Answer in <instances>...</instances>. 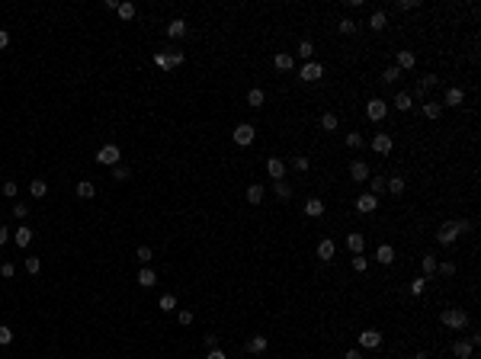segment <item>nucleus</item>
<instances>
[{
	"label": "nucleus",
	"mask_w": 481,
	"mask_h": 359,
	"mask_svg": "<svg viewBox=\"0 0 481 359\" xmlns=\"http://www.w3.org/2000/svg\"><path fill=\"white\" fill-rule=\"evenodd\" d=\"M119 157H122V151H119L115 145H103V148L96 151V164H106V167H115V164H119Z\"/></svg>",
	"instance_id": "f257e3e1"
},
{
	"label": "nucleus",
	"mask_w": 481,
	"mask_h": 359,
	"mask_svg": "<svg viewBox=\"0 0 481 359\" xmlns=\"http://www.w3.org/2000/svg\"><path fill=\"white\" fill-rule=\"evenodd\" d=\"M366 115L372 119V122H382L385 115H388V103H385V99H369L366 103Z\"/></svg>",
	"instance_id": "f03ea898"
},
{
	"label": "nucleus",
	"mask_w": 481,
	"mask_h": 359,
	"mask_svg": "<svg viewBox=\"0 0 481 359\" xmlns=\"http://www.w3.org/2000/svg\"><path fill=\"white\" fill-rule=\"evenodd\" d=\"M443 324H446V327H465V324H468V314L462 311V308H449V311H443Z\"/></svg>",
	"instance_id": "7ed1b4c3"
},
{
	"label": "nucleus",
	"mask_w": 481,
	"mask_h": 359,
	"mask_svg": "<svg viewBox=\"0 0 481 359\" xmlns=\"http://www.w3.org/2000/svg\"><path fill=\"white\" fill-rule=\"evenodd\" d=\"M154 64H157L160 71H170V68H176V64H183V52H176V55L157 52V55H154Z\"/></svg>",
	"instance_id": "20e7f679"
},
{
	"label": "nucleus",
	"mask_w": 481,
	"mask_h": 359,
	"mask_svg": "<svg viewBox=\"0 0 481 359\" xmlns=\"http://www.w3.org/2000/svg\"><path fill=\"white\" fill-rule=\"evenodd\" d=\"M253 135H257V129H253V125H237V129H234V145H241V148H247V145H250V141H253Z\"/></svg>",
	"instance_id": "39448f33"
},
{
	"label": "nucleus",
	"mask_w": 481,
	"mask_h": 359,
	"mask_svg": "<svg viewBox=\"0 0 481 359\" xmlns=\"http://www.w3.org/2000/svg\"><path fill=\"white\" fill-rule=\"evenodd\" d=\"M456 237H459V231H456V222H446L443 228L436 231V241H440V244H456Z\"/></svg>",
	"instance_id": "423d86ee"
},
{
	"label": "nucleus",
	"mask_w": 481,
	"mask_h": 359,
	"mask_svg": "<svg viewBox=\"0 0 481 359\" xmlns=\"http://www.w3.org/2000/svg\"><path fill=\"white\" fill-rule=\"evenodd\" d=\"M379 343H382V334H379V330H363V334H359V346H363V350H375Z\"/></svg>",
	"instance_id": "0eeeda50"
},
{
	"label": "nucleus",
	"mask_w": 481,
	"mask_h": 359,
	"mask_svg": "<svg viewBox=\"0 0 481 359\" xmlns=\"http://www.w3.org/2000/svg\"><path fill=\"white\" fill-rule=\"evenodd\" d=\"M321 74H324V68H321L318 61H305V64H302V71H298V77H302V80H318Z\"/></svg>",
	"instance_id": "6e6552de"
},
{
	"label": "nucleus",
	"mask_w": 481,
	"mask_h": 359,
	"mask_svg": "<svg viewBox=\"0 0 481 359\" xmlns=\"http://www.w3.org/2000/svg\"><path fill=\"white\" fill-rule=\"evenodd\" d=\"M375 206H379V199H375V196H372V192H363V196H359V199H356V208H359V212H363V215H369V212H375Z\"/></svg>",
	"instance_id": "1a4fd4ad"
},
{
	"label": "nucleus",
	"mask_w": 481,
	"mask_h": 359,
	"mask_svg": "<svg viewBox=\"0 0 481 359\" xmlns=\"http://www.w3.org/2000/svg\"><path fill=\"white\" fill-rule=\"evenodd\" d=\"M391 145H395V141H391V135H385V132H379V135L372 138L375 154H388V151H391Z\"/></svg>",
	"instance_id": "9d476101"
},
{
	"label": "nucleus",
	"mask_w": 481,
	"mask_h": 359,
	"mask_svg": "<svg viewBox=\"0 0 481 359\" xmlns=\"http://www.w3.org/2000/svg\"><path fill=\"white\" fill-rule=\"evenodd\" d=\"M350 176L356 180V183L369 180V164H366V161H353V164H350Z\"/></svg>",
	"instance_id": "9b49d317"
},
{
	"label": "nucleus",
	"mask_w": 481,
	"mask_h": 359,
	"mask_svg": "<svg viewBox=\"0 0 481 359\" xmlns=\"http://www.w3.org/2000/svg\"><path fill=\"white\" fill-rule=\"evenodd\" d=\"M267 173L273 176V180H283V176H286V164L279 161V157H269V161H267Z\"/></svg>",
	"instance_id": "f8f14e48"
},
{
	"label": "nucleus",
	"mask_w": 481,
	"mask_h": 359,
	"mask_svg": "<svg viewBox=\"0 0 481 359\" xmlns=\"http://www.w3.org/2000/svg\"><path fill=\"white\" fill-rule=\"evenodd\" d=\"M334 253H337L334 241H330V237H324V241L318 244V257H321V260H334Z\"/></svg>",
	"instance_id": "ddd939ff"
},
{
	"label": "nucleus",
	"mask_w": 481,
	"mask_h": 359,
	"mask_svg": "<svg viewBox=\"0 0 481 359\" xmlns=\"http://www.w3.org/2000/svg\"><path fill=\"white\" fill-rule=\"evenodd\" d=\"M375 260L385 263V266H388V263H395V247H391V244H382L379 250H375Z\"/></svg>",
	"instance_id": "4468645a"
},
{
	"label": "nucleus",
	"mask_w": 481,
	"mask_h": 359,
	"mask_svg": "<svg viewBox=\"0 0 481 359\" xmlns=\"http://www.w3.org/2000/svg\"><path fill=\"white\" fill-rule=\"evenodd\" d=\"M414 64H417V58H414V52H398V71H411Z\"/></svg>",
	"instance_id": "2eb2a0df"
},
{
	"label": "nucleus",
	"mask_w": 481,
	"mask_h": 359,
	"mask_svg": "<svg viewBox=\"0 0 481 359\" xmlns=\"http://www.w3.org/2000/svg\"><path fill=\"white\" fill-rule=\"evenodd\" d=\"M462 99H465L462 87H449V90H446V106H462Z\"/></svg>",
	"instance_id": "dca6fc26"
},
{
	"label": "nucleus",
	"mask_w": 481,
	"mask_h": 359,
	"mask_svg": "<svg viewBox=\"0 0 481 359\" xmlns=\"http://www.w3.org/2000/svg\"><path fill=\"white\" fill-rule=\"evenodd\" d=\"M305 215L321 218V215H324V202H321V199H308V202H305Z\"/></svg>",
	"instance_id": "f3484780"
},
{
	"label": "nucleus",
	"mask_w": 481,
	"mask_h": 359,
	"mask_svg": "<svg viewBox=\"0 0 481 359\" xmlns=\"http://www.w3.org/2000/svg\"><path fill=\"white\" fill-rule=\"evenodd\" d=\"M167 36H170V38L186 36V23H183V19H170V23H167Z\"/></svg>",
	"instance_id": "a211bd4d"
},
{
	"label": "nucleus",
	"mask_w": 481,
	"mask_h": 359,
	"mask_svg": "<svg viewBox=\"0 0 481 359\" xmlns=\"http://www.w3.org/2000/svg\"><path fill=\"white\" fill-rule=\"evenodd\" d=\"M385 186H388L391 196H401V192H404V176H388V180H385Z\"/></svg>",
	"instance_id": "6ab92c4d"
},
{
	"label": "nucleus",
	"mask_w": 481,
	"mask_h": 359,
	"mask_svg": "<svg viewBox=\"0 0 481 359\" xmlns=\"http://www.w3.org/2000/svg\"><path fill=\"white\" fill-rule=\"evenodd\" d=\"M154 283H157V276H154V269H151V266H145L141 273H138V285H145V289H151Z\"/></svg>",
	"instance_id": "aec40b11"
},
{
	"label": "nucleus",
	"mask_w": 481,
	"mask_h": 359,
	"mask_svg": "<svg viewBox=\"0 0 481 359\" xmlns=\"http://www.w3.org/2000/svg\"><path fill=\"white\" fill-rule=\"evenodd\" d=\"M346 247H350L353 253H363L366 241H363V234H356V231H353V234H346Z\"/></svg>",
	"instance_id": "412c9836"
},
{
	"label": "nucleus",
	"mask_w": 481,
	"mask_h": 359,
	"mask_svg": "<svg viewBox=\"0 0 481 359\" xmlns=\"http://www.w3.org/2000/svg\"><path fill=\"white\" fill-rule=\"evenodd\" d=\"M472 350H475V346L468 343V340H456V346H452V353H456L459 359H468V356H472Z\"/></svg>",
	"instance_id": "4be33fe9"
},
{
	"label": "nucleus",
	"mask_w": 481,
	"mask_h": 359,
	"mask_svg": "<svg viewBox=\"0 0 481 359\" xmlns=\"http://www.w3.org/2000/svg\"><path fill=\"white\" fill-rule=\"evenodd\" d=\"M273 192L279 199H292V186L286 183V180H273Z\"/></svg>",
	"instance_id": "5701e85b"
},
{
	"label": "nucleus",
	"mask_w": 481,
	"mask_h": 359,
	"mask_svg": "<svg viewBox=\"0 0 481 359\" xmlns=\"http://www.w3.org/2000/svg\"><path fill=\"white\" fill-rule=\"evenodd\" d=\"M423 115H427V119H440V115H443V103H423Z\"/></svg>",
	"instance_id": "b1692460"
},
{
	"label": "nucleus",
	"mask_w": 481,
	"mask_h": 359,
	"mask_svg": "<svg viewBox=\"0 0 481 359\" xmlns=\"http://www.w3.org/2000/svg\"><path fill=\"white\" fill-rule=\"evenodd\" d=\"M273 64H276L279 71H292V68H295V61H292V55H283V52H279V55L273 58Z\"/></svg>",
	"instance_id": "393cba45"
},
{
	"label": "nucleus",
	"mask_w": 481,
	"mask_h": 359,
	"mask_svg": "<svg viewBox=\"0 0 481 359\" xmlns=\"http://www.w3.org/2000/svg\"><path fill=\"white\" fill-rule=\"evenodd\" d=\"M247 202H253V206L263 202V186H260V183H253L250 189H247Z\"/></svg>",
	"instance_id": "a878e982"
},
{
	"label": "nucleus",
	"mask_w": 481,
	"mask_h": 359,
	"mask_svg": "<svg viewBox=\"0 0 481 359\" xmlns=\"http://www.w3.org/2000/svg\"><path fill=\"white\" fill-rule=\"evenodd\" d=\"M13 241H16V244H19V247H26V244H29V241H32V231L26 228V225H23V228H16Z\"/></svg>",
	"instance_id": "bb28decb"
},
{
	"label": "nucleus",
	"mask_w": 481,
	"mask_h": 359,
	"mask_svg": "<svg viewBox=\"0 0 481 359\" xmlns=\"http://www.w3.org/2000/svg\"><path fill=\"white\" fill-rule=\"evenodd\" d=\"M29 192H32L36 199H42V196L48 192V183H45V180H32V183H29Z\"/></svg>",
	"instance_id": "cd10ccee"
},
{
	"label": "nucleus",
	"mask_w": 481,
	"mask_h": 359,
	"mask_svg": "<svg viewBox=\"0 0 481 359\" xmlns=\"http://www.w3.org/2000/svg\"><path fill=\"white\" fill-rule=\"evenodd\" d=\"M93 192H96V189H93L90 180H80V183H77V196H80V199H93Z\"/></svg>",
	"instance_id": "c85d7f7f"
},
{
	"label": "nucleus",
	"mask_w": 481,
	"mask_h": 359,
	"mask_svg": "<svg viewBox=\"0 0 481 359\" xmlns=\"http://www.w3.org/2000/svg\"><path fill=\"white\" fill-rule=\"evenodd\" d=\"M247 350H250V353H263V350H267V337H250V343H247Z\"/></svg>",
	"instance_id": "c756f323"
},
{
	"label": "nucleus",
	"mask_w": 481,
	"mask_h": 359,
	"mask_svg": "<svg viewBox=\"0 0 481 359\" xmlns=\"http://www.w3.org/2000/svg\"><path fill=\"white\" fill-rule=\"evenodd\" d=\"M157 308H160V311H176V298L170 295V292H167V295H160Z\"/></svg>",
	"instance_id": "7c9ffc66"
},
{
	"label": "nucleus",
	"mask_w": 481,
	"mask_h": 359,
	"mask_svg": "<svg viewBox=\"0 0 481 359\" xmlns=\"http://www.w3.org/2000/svg\"><path fill=\"white\" fill-rule=\"evenodd\" d=\"M369 26H372V29H385V26H388V19H385V13H382V10H375V13H372Z\"/></svg>",
	"instance_id": "2f4dec72"
},
{
	"label": "nucleus",
	"mask_w": 481,
	"mask_h": 359,
	"mask_svg": "<svg viewBox=\"0 0 481 359\" xmlns=\"http://www.w3.org/2000/svg\"><path fill=\"white\" fill-rule=\"evenodd\" d=\"M298 55H302L305 61H311V55H314V45L308 42V38H302V42H298Z\"/></svg>",
	"instance_id": "473e14b6"
},
{
	"label": "nucleus",
	"mask_w": 481,
	"mask_h": 359,
	"mask_svg": "<svg viewBox=\"0 0 481 359\" xmlns=\"http://www.w3.org/2000/svg\"><path fill=\"white\" fill-rule=\"evenodd\" d=\"M247 106H253V109L263 106V90H257V87H253V90L247 93Z\"/></svg>",
	"instance_id": "72a5a7b5"
},
{
	"label": "nucleus",
	"mask_w": 481,
	"mask_h": 359,
	"mask_svg": "<svg viewBox=\"0 0 481 359\" xmlns=\"http://www.w3.org/2000/svg\"><path fill=\"white\" fill-rule=\"evenodd\" d=\"M395 109L407 113V109H411V93H398V96H395Z\"/></svg>",
	"instance_id": "f704fd0d"
},
{
	"label": "nucleus",
	"mask_w": 481,
	"mask_h": 359,
	"mask_svg": "<svg viewBox=\"0 0 481 359\" xmlns=\"http://www.w3.org/2000/svg\"><path fill=\"white\" fill-rule=\"evenodd\" d=\"M135 257H138V263H145V266L154 260V253H151V247H148V244H141V247H138V253H135Z\"/></svg>",
	"instance_id": "c9c22d12"
},
{
	"label": "nucleus",
	"mask_w": 481,
	"mask_h": 359,
	"mask_svg": "<svg viewBox=\"0 0 481 359\" xmlns=\"http://www.w3.org/2000/svg\"><path fill=\"white\" fill-rule=\"evenodd\" d=\"M420 266H423V273H436V257L433 253H423V260H420Z\"/></svg>",
	"instance_id": "e433bc0d"
},
{
	"label": "nucleus",
	"mask_w": 481,
	"mask_h": 359,
	"mask_svg": "<svg viewBox=\"0 0 481 359\" xmlns=\"http://www.w3.org/2000/svg\"><path fill=\"white\" fill-rule=\"evenodd\" d=\"M321 129L334 132V129H337V115H334V113H324V115H321Z\"/></svg>",
	"instance_id": "4c0bfd02"
},
{
	"label": "nucleus",
	"mask_w": 481,
	"mask_h": 359,
	"mask_svg": "<svg viewBox=\"0 0 481 359\" xmlns=\"http://www.w3.org/2000/svg\"><path fill=\"white\" fill-rule=\"evenodd\" d=\"M115 13L122 16V19H132V16H135V3H119V7H115Z\"/></svg>",
	"instance_id": "58836bf2"
},
{
	"label": "nucleus",
	"mask_w": 481,
	"mask_h": 359,
	"mask_svg": "<svg viewBox=\"0 0 481 359\" xmlns=\"http://www.w3.org/2000/svg\"><path fill=\"white\" fill-rule=\"evenodd\" d=\"M423 289H427V279L420 276V279H411V295H423Z\"/></svg>",
	"instance_id": "ea45409f"
},
{
	"label": "nucleus",
	"mask_w": 481,
	"mask_h": 359,
	"mask_svg": "<svg viewBox=\"0 0 481 359\" xmlns=\"http://www.w3.org/2000/svg\"><path fill=\"white\" fill-rule=\"evenodd\" d=\"M369 192H372V196L385 192V176H379V180H369Z\"/></svg>",
	"instance_id": "a19ab883"
},
{
	"label": "nucleus",
	"mask_w": 481,
	"mask_h": 359,
	"mask_svg": "<svg viewBox=\"0 0 481 359\" xmlns=\"http://www.w3.org/2000/svg\"><path fill=\"white\" fill-rule=\"evenodd\" d=\"M337 29L344 32V36H353V32H356V23H353V19H340V23H337Z\"/></svg>",
	"instance_id": "79ce46f5"
},
{
	"label": "nucleus",
	"mask_w": 481,
	"mask_h": 359,
	"mask_svg": "<svg viewBox=\"0 0 481 359\" xmlns=\"http://www.w3.org/2000/svg\"><path fill=\"white\" fill-rule=\"evenodd\" d=\"M398 77H401V71H398V68H385V74H382V80H385V84H395Z\"/></svg>",
	"instance_id": "37998d69"
},
{
	"label": "nucleus",
	"mask_w": 481,
	"mask_h": 359,
	"mask_svg": "<svg viewBox=\"0 0 481 359\" xmlns=\"http://www.w3.org/2000/svg\"><path fill=\"white\" fill-rule=\"evenodd\" d=\"M10 340H13V330H10L7 324H0V346H7Z\"/></svg>",
	"instance_id": "c03bdc74"
},
{
	"label": "nucleus",
	"mask_w": 481,
	"mask_h": 359,
	"mask_svg": "<svg viewBox=\"0 0 481 359\" xmlns=\"http://www.w3.org/2000/svg\"><path fill=\"white\" fill-rule=\"evenodd\" d=\"M366 257H363V253H356V257H353V269H356V273H366Z\"/></svg>",
	"instance_id": "a18cd8bd"
},
{
	"label": "nucleus",
	"mask_w": 481,
	"mask_h": 359,
	"mask_svg": "<svg viewBox=\"0 0 481 359\" xmlns=\"http://www.w3.org/2000/svg\"><path fill=\"white\" fill-rule=\"evenodd\" d=\"M113 176H115V180H129V167H125V164H115Z\"/></svg>",
	"instance_id": "49530a36"
},
{
	"label": "nucleus",
	"mask_w": 481,
	"mask_h": 359,
	"mask_svg": "<svg viewBox=\"0 0 481 359\" xmlns=\"http://www.w3.org/2000/svg\"><path fill=\"white\" fill-rule=\"evenodd\" d=\"M346 145L350 148H363V135H359V132H350V135H346Z\"/></svg>",
	"instance_id": "de8ad7c7"
},
{
	"label": "nucleus",
	"mask_w": 481,
	"mask_h": 359,
	"mask_svg": "<svg viewBox=\"0 0 481 359\" xmlns=\"http://www.w3.org/2000/svg\"><path fill=\"white\" fill-rule=\"evenodd\" d=\"M38 266H42V263H38V257H26V273L36 276V273H38Z\"/></svg>",
	"instance_id": "09e8293b"
},
{
	"label": "nucleus",
	"mask_w": 481,
	"mask_h": 359,
	"mask_svg": "<svg viewBox=\"0 0 481 359\" xmlns=\"http://www.w3.org/2000/svg\"><path fill=\"white\" fill-rule=\"evenodd\" d=\"M16 189H19V186H16L13 180H7V183H3V196H7V199H13V196H16Z\"/></svg>",
	"instance_id": "8fccbe9b"
},
{
	"label": "nucleus",
	"mask_w": 481,
	"mask_h": 359,
	"mask_svg": "<svg viewBox=\"0 0 481 359\" xmlns=\"http://www.w3.org/2000/svg\"><path fill=\"white\" fill-rule=\"evenodd\" d=\"M292 167H295V170H308V157H302V154H298L295 161H292Z\"/></svg>",
	"instance_id": "3c124183"
},
{
	"label": "nucleus",
	"mask_w": 481,
	"mask_h": 359,
	"mask_svg": "<svg viewBox=\"0 0 481 359\" xmlns=\"http://www.w3.org/2000/svg\"><path fill=\"white\" fill-rule=\"evenodd\" d=\"M456 231H459V234H465V231H472V222H468V218H462V222H456Z\"/></svg>",
	"instance_id": "603ef678"
},
{
	"label": "nucleus",
	"mask_w": 481,
	"mask_h": 359,
	"mask_svg": "<svg viewBox=\"0 0 481 359\" xmlns=\"http://www.w3.org/2000/svg\"><path fill=\"white\" fill-rule=\"evenodd\" d=\"M13 273H16V269H13V263H3V266H0V276H3V279H10Z\"/></svg>",
	"instance_id": "864d4df0"
},
{
	"label": "nucleus",
	"mask_w": 481,
	"mask_h": 359,
	"mask_svg": "<svg viewBox=\"0 0 481 359\" xmlns=\"http://www.w3.org/2000/svg\"><path fill=\"white\" fill-rule=\"evenodd\" d=\"M440 273H443V276H456V263H443V266H440Z\"/></svg>",
	"instance_id": "5fc2aeb1"
},
{
	"label": "nucleus",
	"mask_w": 481,
	"mask_h": 359,
	"mask_svg": "<svg viewBox=\"0 0 481 359\" xmlns=\"http://www.w3.org/2000/svg\"><path fill=\"white\" fill-rule=\"evenodd\" d=\"M206 359H228V356H225V353L215 346V350H209V353H206Z\"/></svg>",
	"instance_id": "6e6d98bb"
},
{
	"label": "nucleus",
	"mask_w": 481,
	"mask_h": 359,
	"mask_svg": "<svg viewBox=\"0 0 481 359\" xmlns=\"http://www.w3.org/2000/svg\"><path fill=\"white\" fill-rule=\"evenodd\" d=\"M414 7H420L417 0H401V3H398V10H414Z\"/></svg>",
	"instance_id": "4d7b16f0"
},
{
	"label": "nucleus",
	"mask_w": 481,
	"mask_h": 359,
	"mask_svg": "<svg viewBox=\"0 0 481 359\" xmlns=\"http://www.w3.org/2000/svg\"><path fill=\"white\" fill-rule=\"evenodd\" d=\"M26 212H29V206H13V215H16V218H26Z\"/></svg>",
	"instance_id": "13d9d810"
},
{
	"label": "nucleus",
	"mask_w": 481,
	"mask_h": 359,
	"mask_svg": "<svg viewBox=\"0 0 481 359\" xmlns=\"http://www.w3.org/2000/svg\"><path fill=\"white\" fill-rule=\"evenodd\" d=\"M180 324H183V327H186V324H192V311H180Z\"/></svg>",
	"instance_id": "bf43d9fd"
},
{
	"label": "nucleus",
	"mask_w": 481,
	"mask_h": 359,
	"mask_svg": "<svg viewBox=\"0 0 481 359\" xmlns=\"http://www.w3.org/2000/svg\"><path fill=\"white\" fill-rule=\"evenodd\" d=\"M206 346H209V350H215V346H218V337L209 334V337H206Z\"/></svg>",
	"instance_id": "052dcab7"
},
{
	"label": "nucleus",
	"mask_w": 481,
	"mask_h": 359,
	"mask_svg": "<svg viewBox=\"0 0 481 359\" xmlns=\"http://www.w3.org/2000/svg\"><path fill=\"white\" fill-rule=\"evenodd\" d=\"M7 45H10V32L0 29V48H7Z\"/></svg>",
	"instance_id": "680f3d73"
},
{
	"label": "nucleus",
	"mask_w": 481,
	"mask_h": 359,
	"mask_svg": "<svg viewBox=\"0 0 481 359\" xmlns=\"http://www.w3.org/2000/svg\"><path fill=\"white\" fill-rule=\"evenodd\" d=\"M7 241H10V231H7V228H0V247L7 244Z\"/></svg>",
	"instance_id": "e2e57ef3"
},
{
	"label": "nucleus",
	"mask_w": 481,
	"mask_h": 359,
	"mask_svg": "<svg viewBox=\"0 0 481 359\" xmlns=\"http://www.w3.org/2000/svg\"><path fill=\"white\" fill-rule=\"evenodd\" d=\"M344 359H363V353H359V350H350V353H346Z\"/></svg>",
	"instance_id": "0e129e2a"
},
{
	"label": "nucleus",
	"mask_w": 481,
	"mask_h": 359,
	"mask_svg": "<svg viewBox=\"0 0 481 359\" xmlns=\"http://www.w3.org/2000/svg\"><path fill=\"white\" fill-rule=\"evenodd\" d=\"M414 359H430V356H427V353H417V356H414Z\"/></svg>",
	"instance_id": "69168bd1"
}]
</instances>
